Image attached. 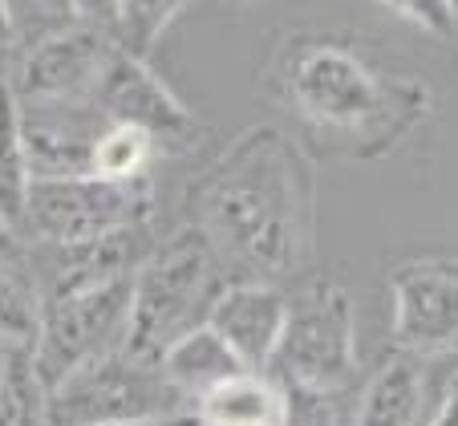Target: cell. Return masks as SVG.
<instances>
[{
  "label": "cell",
  "instance_id": "20",
  "mask_svg": "<svg viewBox=\"0 0 458 426\" xmlns=\"http://www.w3.org/2000/svg\"><path fill=\"white\" fill-rule=\"evenodd\" d=\"M187 4L191 0H118V33H114V41H118L122 49L147 57L158 37L166 33V25H171Z\"/></svg>",
  "mask_w": 458,
  "mask_h": 426
},
{
  "label": "cell",
  "instance_id": "15",
  "mask_svg": "<svg viewBox=\"0 0 458 426\" xmlns=\"http://www.w3.org/2000/svg\"><path fill=\"white\" fill-rule=\"evenodd\" d=\"M288 390L276 374H235L199 398V426H284Z\"/></svg>",
  "mask_w": 458,
  "mask_h": 426
},
{
  "label": "cell",
  "instance_id": "29",
  "mask_svg": "<svg viewBox=\"0 0 458 426\" xmlns=\"http://www.w3.org/2000/svg\"><path fill=\"white\" fill-rule=\"evenodd\" d=\"M9 65H13V61L0 57V81H9Z\"/></svg>",
  "mask_w": 458,
  "mask_h": 426
},
{
  "label": "cell",
  "instance_id": "13",
  "mask_svg": "<svg viewBox=\"0 0 458 426\" xmlns=\"http://www.w3.org/2000/svg\"><path fill=\"white\" fill-rule=\"evenodd\" d=\"M422 357L406 349H389L369 374L361 398L353 406V426H430V382H426Z\"/></svg>",
  "mask_w": 458,
  "mask_h": 426
},
{
  "label": "cell",
  "instance_id": "17",
  "mask_svg": "<svg viewBox=\"0 0 458 426\" xmlns=\"http://www.w3.org/2000/svg\"><path fill=\"white\" fill-rule=\"evenodd\" d=\"M0 426H53L49 386L41 382L29 349H13L0 370Z\"/></svg>",
  "mask_w": 458,
  "mask_h": 426
},
{
  "label": "cell",
  "instance_id": "8",
  "mask_svg": "<svg viewBox=\"0 0 458 426\" xmlns=\"http://www.w3.org/2000/svg\"><path fill=\"white\" fill-rule=\"evenodd\" d=\"M89 102L98 106V114L106 122L134 126L158 150H191L203 139L199 118L171 94V86L150 70L147 57L122 49V45H114Z\"/></svg>",
  "mask_w": 458,
  "mask_h": 426
},
{
  "label": "cell",
  "instance_id": "22",
  "mask_svg": "<svg viewBox=\"0 0 458 426\" xmlns=\"http://www.w3.org/2000/svg\"><path fill=\"white\" fill-rule=\"evenodd\" d=\"M284 426H341L337 398H329V394H309V390H288Z\"/></svg>",
  "mask_w": 458,
  "mask_h": 426
},
{
  "label": "cell",
  "instance_id": "19",
  "mask_svg": "<svg viewBox=\"0 0 458 426\" xmlns=\"http://www.w3.org/2000/svg\"><path fill=\"white\" fill-rule=\"evenodd\" d=\"M158 155V147L134 126H106L102 139L94 142V175L110 183H139L147 179L150 158Z\"/></svg>",
  "mask_w": 458,
  "mask_h": 426
},
{
  "label": "cell",
  "instance_id": "6",
  "mask_svg": "<svg viewBox=\"0 0 458 426\" xmlns=\"http://www.w3.org/2000/svg\"><path fill=\"white\" fill-rule=\"evenodd\" d=\"M130 301H134V277L41 301V329L29 354L49 394L78 374L81 365L126 349Z\"/></svg>",
  "mask_w": 458,
  "mask_h": 426
},
{
  "label": "cell",
  "instance_id": "9",
  "mask_svg": "<svg viewBox=\"0 0 458 426\" xmlns=\"http://www.w3.org/2000/svg\"><path fill=\"white\" fill-rule=\"evenodd\" d=\"M389 329L394 345L434 362L458 349V260L410 256L389 268Z\"/></svg>",
  "mask_w": 458,
  "mask_h": 426
},
{
  "label": "cell",
  "instance_id": "28",
  "mask_svg": "<svg viewBox=\"0 0 458 426\" xmlns=\"http://www.w3.org/2000/svg\"><path fill=\"white\" fill-rule=\"evenodd\" d=\"M122 426H199V418L187 414V418H163V422H122Z\"/></svg>",
  "mask_w": 458,
  "mask_h": 426
},
{
  "label": "cell",
  "instance_id": "2",
  "mask_svg": "<svg viewBox=\"0 0 458 426\" xmlns=\"http://www.w3.org/2000/svg\"><path fill=\"white\" fill-rule=\"evenodd\" d=\"M264 94L301 126L309 155L386 158L430 114V86L333 33L293 29L264 61Z\"/></svg>",
  "mask_w": 458,
  "mask_h": 426
},
{
  "label": "cell",
  "instance_id": "10",
  "mask_svg": "<svg viewBox=\"0 0 458 426\" xmlns=\"http://www.w3.org/2000/svg\"><path fill=\"white\" fill-rule=\"evenodd\" d=\"M114 37L78 21L49 29L13 57L9 89L17 102H86L114 53Z\"/></svg>",
  "mask_w": 458,
  "mask_h": 426
},
{
  "label": "cell",
  "instance_id": "27",
  "mask_svg": "<svg viewBox=\"0 0 458 426\" xmlns=\"http://www.w3.org/2000/svg\"><path fill=\"white\" fill-rule=\"evenodd\" d=\"M37 13H41L45 21H49V29H57V25H70L73 21V9H70V0H29Z\"/></svg>",
  "mask_w": 458,
  "mask_h": 426
},
{
  "label": "cell",
  "instance_id": "3",
  "mask_svg": "<svg viewBox=\"0 0 458 426\" xmlns=\"http://www.w3.org/2000/svg\"><path fill=\"white\" fill-rule=\"evenodd\" d=\"M227 288V277L199 227L179 224L171 235L150 248L142 268L134 272L126 354L158 365L163 354L191 329L208 325L216 296Z\"/></svg>",
  "mask_w": 458,
  "mask_h": 426
},
{
  "label": "cell",
  "instance_id": "11",
  "mask_svg": "<svg viewBox=\"0 0 458 426\" xmlns=\"http://www.w3.org/2000/svg\"><path fill=\"white\" fill-rule=\"evenodd\" d=\"M155 243L158 235L150 232V224H130L81 243H33L25 264L41 288V301H49V296H70L114 285V280H130Z\"/></svg>",
  "mask_w": 458,
  "mask_h": 426
},
{
  "label": "cell",
  "instance_id": "16",
  "mask_svg": "<svg viewBox=\"0 0 458 426\" xmlns=\"http://www.w3.org/2000/svg\"><path fill=\"white\" fill-rule=\"evenodd\" d=\"M29 187H33V171H29V155H25L21 106H17V94L9 89V81H0V211H4V219L17 232L25 224Z\"/></svg>",
  "mask_w": 458,
  "mask_h": 426
},
{
  "label": "cell",
  "instance_id": "21",
  "mask_svg": "<svg viewBox=\"0 0 458 426\" xmlns=\"http://www.w3.org/2000/svg\"><path fill=\"white\" fill-rule=\"evenodd\" d=\"M386 9H394L398 17H406L410 25L426 29V33H438V37H450L454 33V13H450L446 0H381Z\"/></svg>",
  "mask_w": 458,
  "mask_h": 426
},
{
  "label": "cell",
  "instance_id": "26",
  "mask_svg": "<svg viewBox=\"0 0 458 426\" xmlns=\"http://www.w3.org/2000/svg\"><path fill=\"white\" fill-rule=\"evenodd\" d=\"M430 426H458V370L450 374L446 390H442V402L434 406V418Z\"/></svg>",
  "mask_w": 458,
  "mask_h": 426
},
{
  "label": "cell",
  "instance_id": "12",
  "mask_svg": "<svg viewBox=\"0 0 458 426\" xmlns=\"http://www.w3.org/2000/svg\"><path fill=\"white\" fill-rule=\"evenodd\" d=\"M288 317V288L264 285V280H243L227 285L216 296L208 313V325L227 341L243 370L251 374H272V357H276L280 333Z\"/></svg>",
  "mask_w": 458,
  "mask_h": 426
},
{
  "label": "cell",
  "instance_id": "18",
  "mask_svg": "<svg viewBox=\"0 0 458 426\" xmlns=\"http://www.w3.org/2000/svg\"><path fill=\"white\" fill-rule=\"evenodd\" d=\"M41 329V288L29 264H0V349H33Z\"/></svg>",
  "mask_w": 458,
  "mask_h": 426
},
{
  "label": "cell",
  "instance_id": "1",
  "mask_svg": "<svg viewBox=\"0 0 458 426\" xmlns=\"http://www.w3.org/2000/svg\"><path fill=\"white\" fill-rule=\"evenodd\" d=\"M312 158L293 134L251 126L191 183L187 224L208 235L227 285H280L312 252Z\"/></svg>",
  "mask_w": 458,
  "mask_h": 426
},
{
  "label": "cell",
  "instance_id": "5",
  "mask_svg": "<svg viewBox=\"0 0 458 426\" xmlns=\"http://www.w3.org/2000/svg\"><path fill=\"white\" fill-rule=\"evenodd\" d=\"M195 406L158 365L130 357L126 349L81 365L73 378L49 394L53 426H122V422H163L187 418Z\"/></svg>",
  "mask_w": 458,
  "mask_h": 426
},
{
  "label": "cell",
  "instance_id": "4",
  "mask_svg": "<svg viewBox=\"0 0 458 426\" xmlns=\"http://www.w3.org/2000/svg\"><path fill=\"white\" fill-rule=\"evenodd\" d=\"M272 374L288 390L337 398L357 378V321L353 296L329 277H309L288 288V317L280 333Z\"/></svg>",
  "mask_w": 458,
  "mask_h": 426
},
{
  "label": "cell",
  "instance_id": "31",
  "mask_svg": "<svg viewBox=\"0 0 458 426\" xmlns=\"http://www.w3.org/2000/svg\"><path fill=\"white\" fill-rule=\"evenodd\" d=\"M446 4H450V13H454V17H458V0H446Z\"/></svg>",
  "mask_w": 458,
  "mask_h": 426
},
{
  "label": "cell",
  "instance_id": "23",
  "mask_svg": "<svg viewBox=\"0 0 458 426\" xmlns=\"http://www.w3.org/2000/svg\"><path fill=\"white\" fill-rule=\"evenodd\" d=\"M70 9L78 25L98 29L106 37L118 33V0H70Z\"/></svg>",
  "mask_w": 458,
  "mask_h": 426
},
{
  "label": "cell",
  "instance_id": "25",
  "mask_svg": "<svg viewBox=\"0 0 458 426\" xmlns=\"http://www.w3.org/2000/svg\"><path fill=\"white\" fill-rule=\"evenodd\" d=\"M25 256H29V243L21 240V232L0 211V264H25Z\"/></svg>",
  "mask_w": 458,
  "mask_h": 426
},
{
  "label": "cell",
  "instance_id": "24",
  "mask_svg": "<svg viewBox=\"0 0 458 426\" xmlns=\"http://www.w3.org/2000/svg\"><path fill=\"white\" fill-rule=\"evenodd\" d=\"M21 53V25H17V9L13 0H0V57L13 61Z\"/></svg>",
  "mask_w": 458,
  "mask_h": 426
},
{
  "label": "cell",
  "instance_id": "7",
  "mask_svg": "<svg viewBox=\"0 0 458 426\" xmlns=\"http://www.w3.org/2000/svg\"><path fill=\"white\" fill-rule=\"evenodd\" d=\"M155 195L150 179L110 183L98 175L81 179H33L25 203V243H81L130 224H150Z\"/></svg>",
  "mask_w": 458,
  "mask_h": 426
},
{
  "label": "cell",
  "instance_id": "30",
  "mask_svg": "<svg viewBox=\"0 0 458 426\" xmlns=\"http://www.w3.org/2000/svg\"><path fill=\"white\" fill-rule=\"evenodd\" d=\"M13 354V349H0V370H4V357H9Z\"/></svg>",
  "mask_w": 458,
  "mask_h": 426
},
{
  "label": "cell",
  "instance_id": "14",
  "mask_svg": "<svg viewBox=\"0 0 458 426\" xmlns=\"http://www.w3.org/2000/svg\"><path fill=\"white\" fill-rule=\"evenodd\" d=\"M158 370L166 374V382H174L187 394L191 406H199V398H208L216 386L232 382L235 374H248L243 362L227 349V341L211 325H199V329H191L187 337L174 341L163 354Z\"/></svg>",
  "mask_w": 458,
  "mask_h": 426
}]
</instances>
